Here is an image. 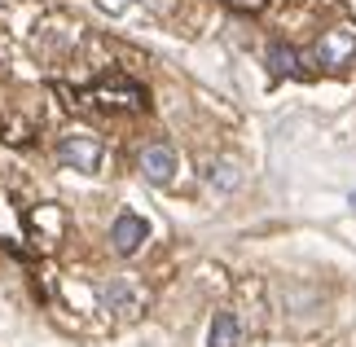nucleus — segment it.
Returning <instances> with one entry per match:
<instances>
[{"label": "nucleus", "mask_w": 356, "mask_h": 347, "mask_svg": "<svg viewBox=\"0 0 356 347\" xmlns=\"http://www.w3.org/2000/svg\"><path fill=\"white\" fill-rule=\"evenodd\" d=\"M242 343V321L234 312H216L211 316V334H207V347H238Z\"/></svg>", "instance_id": "0eeeda50"}, {"label": "nucleus", "mask_w": 356, "mask_h": 347, "mask_svg": "<svg viewBox=\"0 0 356 347\" xmlns=\"http://www.w3.org/2000/svg\"><path fill=\"white\" fill-rule=\"evenodd\" d=\"M79 97H84V106H92V110H145L149 106L145 88L132 84V79H123V75L102 79V84H92L88 92H79Z\"/></svg>", "instance_id": "f03ea898"}, {"label": "nucleus", "mask_w": 356, "mask_h": 347, "mask_svg": "<svg viewBox=\"0 0 356 347\" xmlns=\"http://www.w3.org/2000/svg\"><path fill=\"white\" fill-rule=\"evenodd\" d=\"M136 168H141V176L149 180V185H172L176 150L168 141H149V145H141V154H136Z\"/></svg>", "instance_id": "20e7f679"}, {"label": "nucleus", "mask_w": 356, "mask_h": 347, "mask_svg": "<svg viewBox=\"0 0 356 347\" xmlns=\"http://www.w3.org/2000/svg\"><path fill=\"white\" fill-rule=\"evenodd\" d=\"M308 62H312V71L348 75L356 66V31L352 26H330V31H321L317 45L308 49Z\"/></svg>", "instance_id": "f257e3e1"}, {"label": "nucleus", "mask_w": 356, "mask_h": 347, "mask_svg": "<svg viewBox=\"0 0 356 347\" xmlns=\"http://www.w3.org/2000/svg\"><path fill=\"white\" fill-rule=\"evenodd\" d=\"M97 5H102L106 13H123V9H128V5H132V0H97Z\"/></svg>", "instance_id": "9d476101"}, {"label": "nucleus", "mask_w": 356, "mask_h": 347, "mask_svg": "<svg viewBox=\"0 0 356 347\" xmlns=\"http://www.w3.org/2000/svg\"><path fill=\"white\" fill-rule=\"evenodd\" d=\"M102 141L97 136H84V132H71L58 141V163L62 168H75V172H97L102 168Z\"/></svg>", "instance_id": "7ed1b4c3"}, {"label": "nucleus", "mask_w": 356, "mask_h": 347, "mask_svg": "<svg viewBox=\"0 0 356 347\" xmlns=\"http://www.w3.org/2000/svg\"><path fill=\"white\" fill-rule=\"evenodd\" d=\"M304 62H308L304 53H295L291 45H282V40H273V45H268V71L277 75V79H308L312 66H304Z\"/></svg>", "instance_id": "423d86ee"}, {"label": "nucleus", "mask_w": 356, "mask_h": 347, "mask_svg": "<svg viewBox=\"0 0 356 347\" xmlns=\"http://www.w3.org/2000/svg\"><path fill=\"white\" fill-rule=\"evenodd\" d=\"M207 180H211V185L216 189H238L242 185V172H238V163L234 159H216V163H207Z\"/></svg>", "instance_id": "1a4fd4ad"}, {"label": "nucleus", "mask_w": 356, "mask_h": 347, "mask_svg": "<svg viewBox=\"0 0 356 347\" xmlns=\"http://www.w3.org/2000/svg\"><path fill=\"white\" fill-rule=\"evenodd\" d=\"M102 303H106L111 312H119V316H132V312H136V290L115 277V282L102 286Z\"/></svg>", "instance_id": "6e6552de"}, {"label": "nucleus", "mask_w": 356, "mask_h": 347, "mask_svg": "<svg viewBox=\"0 0 356 347\" xmlns=\"http://www.w3.org/2000/svg\"><path fill=\"white\" fill-rule=\"evenodd\" d=\"M145 238H149V225H145L141 216H132V211H123L115 225H111V246H115V255H136Z\"/></svg>", "instance_id": "39448f33"}]
</instances>
